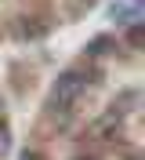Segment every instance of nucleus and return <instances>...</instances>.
I'll return each mask as SVG.
<instances>
[{"mask_svg": "<svg viewBox=\"0 0 145 160\" xmlns=\"http://www.w3.org/2000/svg\"><path fill=\"white\" fill-rule=\"evenodd\" d=\"M87 91V69H80V66H73V69H65V73H58V80H55V88H51V98H47V106L55 113H69L73 106L80 102V95Z\"/></svg>", "mask_w": 145, "mask_h": 160, "instance_id": "f257e3e1", "label": "nucleus"}, {"mask_svg": "<svg viewBox=\"0 0 145 160\" xmlns=\"http://www.w3.org/2000/svg\"><path fill=\"white\" fill-rule=\"evenodd\" d=\"M105 48H113V40H109V37H98V40L87 44V55H91V58H102V55H109Z\"/></svg>", "mask_w": 145, "mask_h": 160, "instance_id": "7ed1b4c3", "label": "nucleus"}, {"mask_svg": "<svg viewBox=\"0 0 145 160\" xmlns=\"http://www.w3.org/2000/svg\"><path fill=\"white\" fill-rule=\"evenodd\" d=\"M109 15L116 18V26H134V22H142V18H138V0H134V4H116Z\"/></svg>", "mask_w": 145, "mask_h": 160, "instance_id": "f03ea898", "label": "nucleus"}, {"mask_svg": "<svg viewBox=\"0 0 145 160\" xmlns=\"http://www.w3.org/2000/svg\"><path fill=\"white\" fill-rule=\"evenodd\" d=\"M22 160H40V153H22Z\"/></svg>", "mask_w": 145, "mask_h": 160, "instance_id": "20e7f679", "label": "nucleus"}]
</instances>
